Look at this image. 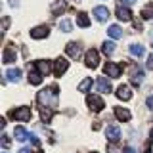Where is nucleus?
<instances>
[{
    "label": "nucleus",
    "mask_w": 153,
    "mask_h": 153,
    "mask_svg": "<svg viewBox=\"0 0 153 153\" xmlns=\"http://www.w3.org/2000/svg\"><path fill=\"white\" fill-rule=\"evenodd\" d=\"M38 103H40V107H56L57 105V88L56 86L40 90L38 92Z\"/></svg>",
    "instance_id": "nucleus-1"
},
{
    "label": "nucleus",
    "mask_w": 153,
    "mask_h": 153,
    "mask_svg": "<svg viewBox=\"0 0 153 153\" xmlns=\"http://www.w3.org/2000/svg\"><path fill=\"white\" fill-rule=\"evenodd\" d=\"M86 103H88V107L92 109V111H102V109L105 107V103H103V100L100 98V96H94V94H90L88 98H86Z\"/></svg>",
    "instance_id": "nucleus-2"
},
{
    "label": "nucleus",
    "mask_w": 153,
    "mask_h": 153,
    "mask_svg": "<svg viewBox=\"0 0 153 153\" xmlns=\"http://www.w3.org/2000/svg\"><path fill=\"white\" fill-rule=\"evenodd\" d=\"M12 117L16 119V121H21V123H27V121H31V107H19L16 109V111H12Z\"/></svg>",
    "instance_id": "nucleus-3"
},
{
    "label": "nucleus",
    "mask_w": 153,
    "mask_h": 153,
    "mask_svg": "<svg viewBox=\"0 0 153 153\" xmlns=\"http://www.w3.org/2000/svg\"><path fill=\"white\" fill-rule=\"evenodd\" d=\"M84 63H86V67H90V69H96L98 63H100V54L96 50H88L86 56H84Z\"/></svg>",
    "instance_id": "nucleus-4"
},
{
    "label": "nucleus",
    "mask_w": 153,
    "mask_h": 153,
    "mask_svg": "<svg viewBox=\"0 0 153 153\" xmlns=\"http://www.w3.org/2000/svg\"><path fill=\"white\" fill-rule=\"evenodd\" d=\"M105 136H107V140L111 143H117L121 140V128H119L117 124H109L107 130H105Z\"/></svg>",
    "instance_id": "nucleus-5"
},
{
    "label": "nucleus",
    "mask_w": 153,
    "mask_h": 153,
    "mask_svg": "<svg viewBox=\"0 0 153 153\" xmlns=\"http://www.w3.org/2000/svg\"><path fill=\"white\" fill-rule=\"evenodd\" d=\"M103 73L107 76H111V79H119V76H121V67L117 63H113V61H107V63L103 65Z\"/></svg>",
    "instance_id": "nucleus-6"
},
{
    "label": "nucleus",
    "mask_w": 153,
    "mask_h": 153,
    "mask_svg": "<svg viewBox=\"0 0 153 153\" xmlns=\"http://www.w3.org/2000/svg\"><path fill=\"white\" fill-rule=\"evenodd\" d=\"M67 69H69V61H67L65 57H57V59L54 61V73H56V76H61Z\"/></svg>",
    "instance_id": "nucleus-7"
},
{
    "label": "nucleus",
    "mask_w": 153,
    "mask_h": 153,
    "mask_svg": "<svg viewBox=\"0 0 153 153\" xmlns=\"http://www.w3.org/2000/svg\"><path fill=\"white\" fill-rule=\"evenodd\" d=\"M48 35H50V29L46 25H38L35 29H31V36L35 38V40H42V38H46Z\"/></svg>",
    "instance_id": "nucleus-8"
},
{
    "label": "nucleus",
    "mask_w": 153,
    "mask_h": 153,
    "mask_svg": "<svg viewBox=\"0 0 153 153\" xmlns=\"http://www.w3.org/2000/svg\"><path fill=\"white\" fill-rule=\"evenodd\" d=\"M96 86H98V92H102V94H109V92H111V82H109L105 76H100V79L96 80Z\"/></svg>",
    "instance_id": "nucleus-9"
},
{
    "label": "nucleus",
    "mask_w": 153,
    "mask_h": 153,
    "mask_svg": "<svg viewBox=\"0 0 153 153\" xmlns=\"http://www.w3.org/2000/svg\"><path fill=\"white\" fill-rule=\"evenodd\" d=\"M117 98H119V100H123V102H128V100L132 98L130 88H128L126 84H121V86L117 88Z\"/></svg>",
    "instance_id": "nucleus-10"
},
{
    "label": "nucleus",
    "mask_w": 153,
    "mask_h": 153,
    "mask_svg": "<svg viewBox=\"0 0 153 153\" xmlns=\"http://www.w3.org/2000/svg\"><path fill=\"white\" fill-rule=\"evenodd\" d=\"M94 16H96L98 21H107L109 19V10L105 6H96L94 8Z\"/></svg>",
    "instance_id": "nucleus-11"
},
{
    "label": "nucleus",
    "mask_w": 153,
    "mask_h": 153,
    "mask_svg": "<svg viewBox=\"0 0 153 153\" xmlns=\"http://www.w3.org/2000/svg\"><path fill=\"white\" fill-rule=\"evenodd\" d=\"M65 52H67V56L69 57H79L80 56V44H76V42H69V44L65 46Z\"/></svg>",
    "instance_id": "nucleus-12"
},
{
    "label": "nucleus",
    "mask_w": 153,
    "mask_h": 153,
    "mask_svg": "<svg viewBox=\"0 0 153 153\" xmlns=\"http://www.w3.org/2000/svg\"><path fill=\"white\" fill-rule=\"evenodd\" d=\"M13 136H16L17 142H25V140L31 138V132H27L23 126H16V128H13Z\"/></svg>",
    "instance_id": "nucleus-13"
},
{
    "label": "nucleus",
    "mask_w": 153,
    "mask_h": 153,
    "mask_svg": "<svg viewBox=\"0 0 153 153\" xmlns=\"http://www.w3.org/2000/svg\"><path fill=\"white\" fill-rule=\"evenodd\" d=\"M115 117L119 119V121H124V123H128L132 119V115L128 109H124V107H115Z\"/></svg>",
    "instance_id": "nucleus-14"
},
{
    "label": "nucleus",
    "mask_w": 153,
    "mask_h": 153,
    "mask_svg": "<svg viewBox=\"0 0 153 153\" xmlns=\"http://www.w3.org/2000/svg\"><path fill=\"white\" fill-rule=\"evenodd\" d=\"M117 17L121 19V21L126 23V21H130V19H132V13H130V10H128L126 6H119L117 8Z\"/></svg>",
    "instance_id": "nucleus-15"
},
{
    "label": "nucleus",
    "mask_w": 153,
    "mask_h": 153,
    "mask_svg": "<svg viewBox=\"0 0 153 153\" xmlns=\"http://www.w3.org/2000/svg\"><path fill=\"white\" fill-rule=\"evenodd\" d=\"M35 67L38 71H40V75H48L52 71V65H50V61H46V59H38L36 63H35Z\"/></svg>",
    "instance_id": "nucleus-16"
},
{
    "label": "nucleus",
    "mask_w": 153,
    "mask_h": 153,
    "mask_svg": "<svg viewBox=\"0 0 153 153\" xmlns=\"http://www.w3.org/2000/svg\"><path fill=\"white\" fill-rule=\"evenodd\" d=\"M29 82L35 84V86H38V84L42 82V75H40V71H36L35 67H33V69L29 71Z\"/></svg>",
    "instance_id": "nucleus-17"
},
{
    "label": "nucleus",
    "mask_w": 153,
    "mask_h": 153,
    "mask_svg": "<svg viewBox=\"0 0 153 153\" xmlns=\"http://www.w3.org/2000/svg\"><path fill=\"white\" fill-rule=\"evenodd\" d=\"M6 76H8V80H12V82H17V80H21V69H17V67L13 69L12 67V69L6 71Z\"/></svg>",
    "instance_id": "nucleus-18"
},
{
    "label": "nucleus",
    "mask_w": 153,
    "mask_h": 153,
    "mask_svg": "<svg viewBox=\"0 0 153 153\" xmlns=\"http://www.w3.org/2000/svg\"><path fill=\"white\" fill-rule=\"evenodd\" d=\"M65 10H67V4L63 0H56V2L52 4V13H54V16H59V13L65 12Z\"/></svg>",
    "instance_id": "nucleus-19"
},
{
    "label": "nucleus",
    "mask_w": 153,
    "mask_h": 153,
    "mask_svg": "<svg viewBox=\"0 0 153 153\" xmlns=\"http://www.w3.org/2000/svg\"><path fill=\"white\" fill-rule=\"evenodd\" d=\"M16 57H17V54H16V50H12V48H6L4 50V63H12V61H16Z\"/></svg>",
    "instance_id": "nucleus-20"
},
{
    "label": "nucleus",
    "mask_w": 153,
    "mask_h": 153,
    "mask_svg": "<svg viewBox=\"0 0 153 153\" xmlns=\"http://www.w3.org/2000/svg\"><path fill=\"white\" fill-rule=\"evenodd\" d=\"M76 25L79 27H88L90 25V19H88V16H86L84 12L76 13Z\"/></svg>",
    "instance_id": "nucleus-21"
},
{
    "label": "nucleus",
    "mask_w": 153,
    "mask_h": 153,
    "mask_svg": "<svg viewBox=\"0 0 153 153\" xmlns=\"http://www.w3.org/2000/svg\"><path fill=\"white\" fill-rule=\"evenodd\" d=\"M107 35L111 36V38H121L123 36V29L119 27V25H111V27H109V31H107Z\"/></svg>",
    "instance_id": "nucleus-22"
},
{
    "label": "nucleus",
    "mask_w": 153,
    "mask_h": 153,
    "mask_svg": "<svg viewBox=\"0 0 153 153\" xmlns=\"http://www.w3.org/2000/svg\"><path fill=\"white\" fill-rule=\"evenodd\" d=\"M143 46L142 44H130V54L134 56V57H142L143 56Z\"/></svg>",
    "instance_id": "nucleus-23"
},
{
    "label": "nucleus",
    "mask_w": 153,
    "mask_h": 153,
    "mask_svg": "<svg viewBox=\"0 0 153 153\" xmlns=\"http://www.w3.org/2000/svg\"><path fill=\"white\" fill-rule=\"evenodd\" d=\"M142 80H143V71L142 69H134V73H132V84H142Z\"/></svg>",
    "instance_id": "nucleus-24"
},
{
    "label": "nucleus",
    "mask_w": 153,
    "mask_h": 153,
    "mask_svg": "<svg viewBox=\"0 0 153 153\" xmlns=\"http://www.w3.org/2000/svg\"><path fill=\"white\" fill-rule=\"evenodd\" d=\"M142 17H143V19H151V17H153V2H149V4H146V6H143Z\"/></svg>",
    "instance_id": "nucleus-25"
},
{
    "label": "nucleus",
    "mask_w": 153,
    "mask_h": 153,
    "mask_svg": "<svg viewBox=\"0 0 153 153\" xmlns=\"http://www.w3.org/2000/svg\"><path fill=\"white\" fill-rule=\"evenodd\" d=\"M52 115H54V113H52L50 107H40V117H42V121H44V123H50L52 121Z\"/></svg>",
    "instance_id": "nucleus-26"
},
{
    "label": "nucleus",
    "mask_w": 153,
    "mask_h": 153,
    "mask_svg": "<svg viewBox=\"0 0 153 153\" xmlns=\"http://www.w3.org/2000/svg\"><path fill=\"white\" fill-rule=\"evenodd\" d=\"M59 29L63 33H71V31H73V23H71L69 19H61V21H59Z\"/></svg>",
    "instance_id": "nucleus-27"
},
{
    "label": "nucleus",
    "mask_w": 153,
    "mask_h": 153,
    "mask_svg": "<svg viewBox=\"0 0 153 153\" xmlns=\"http://www.w3.org/2000/svg\"><path fill=\"white\" fill-rule=\"evenodd\" d=\"M102 50H103V54H105V56H111L113 52H115V42H103Z\"/></svg>",
    "instance_id": "nucleus-28"
},
{
    "label": "nucleus",
    "mask_w": 153,
    "mask_h": 153,
    "mask_svg": "<svg viewBox=\"0 0 153 153\" xmlns=\"http://www.w3.org/2000/svg\"><path fill=\"white\" fill-rule=\"evenodd\" d=\"M90 86H92V79H84L82 82L79 84V92H88Z\"/></svg>",
    "instance_id": "nucleus-29"
},
{
    "label": "nucleus",
    "mask_w": 153,
    "mask_h": 153,
    "mask_svg": "<svg viewBox=\"0 0 153 153\" xmlns=\"http://www.w3.org/2000/svg\"><path fill=\"white\" fill-rule=\"evenodd\" d=\"M10 143H12V142H10V138L8 136H2V147H4V149H8Z\"/></svg>",
    "instance_id": "nucleus-30"
},
{
    "label": "nucleus",
    "mask_w": 153,
    "mask_h": 153,
    "mask_svg": "<svg viewBox=\"0 0 153 153\" xmlns=\"http://www.w3.org/2000/svg\"><path fill=\"white\" fill-rule=\"evenodd\" d=\"M147 69H151V71H153V54L147 57Z\"/></svg>",
    "instance_id": "nucleus-31"
},
{
    "label": "nucleus",
    "mask_w": 153,
    "mask_h": 153,
    "mask_svg": "<svg viewBox=\"0 0 153 153\" xmlns=\"http://www.w3.org/2000/svg\"><path fill=\"white\" fill-rule=\"evenodd\" d=\"M146 103H147V107H149L151 111H153V96H149V98L146 100Z\"/></svg>",
    "instance_id": "nucleus-32"
},
{
    "label": "nucleus",
    "mask_w": 153,
    "mask_h": 153,
    "mask_svg": "<svg viewBox=\"0 0 153 153\" xmlns=\"http://www.w3.org/2000/svg\"><path fill=\"white\" fill-rule=\"evenodd\" d=\"M107 151H109V153H117L119 149H117V146H115V143H111V146L107 147Z\"/></svg>",
    "instance_id": "nucleus-33"
},
{
    "label": "nucleus",
    "mask_w": 153,
    "mask_h": 153,
    "mask_svg": "<svg viewBox=\"0 0 153 153\" xmlns=\"http://www.w3.org/2000/svg\"><path fill=\"white\" fill-rule=\"evenodd\" d=\"M8 25H10V19H8V17H4V19H2V27H4V31L8 29Z\"/></svg>",
    "instance_id": "nucleus-34"
},
{
    "label": "nucleus",
    "mask_w": 153,
    "mask_h": 153,
    "mask_svg": "<svg viewBox=\"0 0 153 153\" xmlns=\"http://www.w3.org/2000/svg\"><path fill=\"white\" fill-rule=\"evenodd\" d=\"M29 140H31L33 143H35V146H38V143H40V142H38V138L35 136V134H31V138H29Z\"/></svg>",
    "instance_id": "nucleus-35"
},
{
    "label": "nucleus",
    "mask_w": 153,
    "mask_h": 153,
    "mask_svg": "<svg viewBox=\"0 0 153 153\" xmlns=\"http://www.w3.org/2000/svg\"><path fill=\"white\" fill-rule=\"evenodd\" d=\"M123 153H136V149H134V147H130V146H128V147H124V149H123Z\"/></svg>",
    "instance_id": "nucleus-36"
},
{
    "label": "nucleus",
    "mask_w": 153,
    "mask_h": 153,
    "mask_svg": "<svg viewBox=\"0 0 153 153\" xmlns=\"http://www.w3.org/2000/svg\"><path fill=\"white\" fill-rule=\"evenodd\" d=\"M121 2H123V6H130V4H134L136 0H121Z\"/></svg>",
    "instance_id": "nucleus-37"
},
{
    "label": "nucleus",
    "mask_w": 153,
    "mask_h": 153,
    "mask_svg": "<svg viewBox=\"0 0 153 153\" xmlns=\"http://www.w3.org/2000/svg\"><path fill=\"white\" fill-rule=\"evenodd\" d=\"M19 153H31V149H29V147H21V149H19Z\"/></svg>",
    "instance_id": "nucleus-38"
},
{
    "label": "nucleus",
    "mask_w": 153,
    "mask_h": 153,
    "mask_svg": "<svg viewBox=\"0 0 153 153\" xmlns=\"http://www.w3.org/2000/svg\"><path fill=\"white\" fill-rule=\"evenodd\" d=\"M19 4V0H10V6H17Z\"/></svg>",
    "instance_id": "nucleus-39"
},
{
    "label": "nucleus",
    "mask_w": 153,
    "mask_h": 153,
    "mask_svg": "<svg viewBox=\"0 0 153 153\" xmlns=\"http://www.w3.org/2000/svg\"><path fill=\"white\" fill-rule=\"evenodd\" d=\"M149 138H151V142H153V128H151V132H149Z\"/></svg>",
    "instance_id": "nucleus-40"
},
{
    "label": "nucleus",
    "mask_w": 153,
    "mask_h": 153,
    "mask_svg": "<svg viewBox=\"0 0 153 153\" xmlns=\"http://www.w3.org/2000/svg\"><path fill=\"white\" fill-rule=\"evenodd\" d=\"M151 48H153V42H151Z\"/></svg>",
    "instance_id": "nucleus-41"
},
{
    "label": "nucleus",
    "mask_w": 153,
    "mask_h": 153,
    "mask_svg": "<svg viewBox=\"0 0 153 153\" xmlns=\"http://www.w3.org/2000/svg\"><path fill=\"white\" fill-rule=\"evenodd\" d=\"M94 153H98V151H94Z\"/></svg>",
    "instance_id": "nucleus-42"
},
{
    "label": "nucleus",
    "mask_w": 153,
    "mask_h": 153,
    "mask_svg": "<svg viewBox=\"0 0 153 153\" xmlns=\"http://www.w3.org/2000/svg\"><path fill=\"white\" fill-rule=\"evenodd\" d=\"M76 2H79V0H76Z\"/></svg>",
    "instance_id": "nucleus-43"
}]
</instances>
